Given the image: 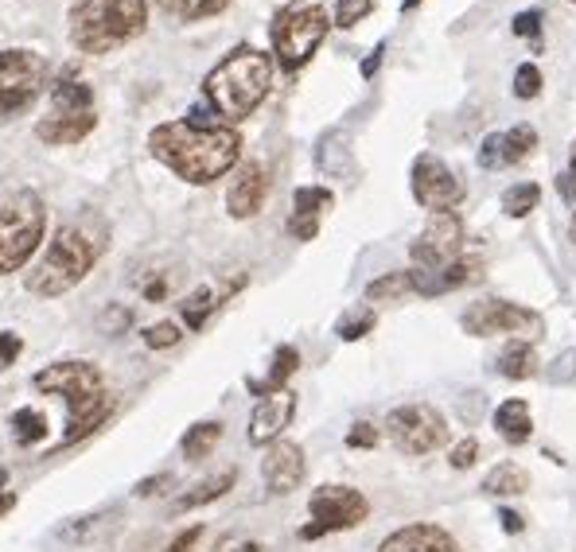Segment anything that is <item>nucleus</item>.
Returning <instances> with one entry per match:
<instances>
[{
  "mask_svg": "<svg viewBox=\"0 0 576 552\" xmlns=\"http://www.w3.org/2000/svg\"><path fill=\"white\" fill-rule=\"evenodd\" d=\"M149 152L176 172L184 184L206 187L234 172L242 156V137L230 125H196V121H164L149 133Z\"/></svg>",
  "mask_w": 576,
  "mask_h": 552,
  "instance_id": "f257e3e1",
  "label": "nucleus"
},
{
  "mask_svg": "<svg viewBox=\"0 0 576 552\" xmlns=\"http://www.w3.org/2000/svg\"><path fill=\"white\" fill-rule=\"evenodd\" d=\"M105 246H110V230L93 214H83V218L59 226L55 241L47 246L39 265L28 273V292L43 296V300H55V296L78 288L90 276V268L102 261Z\"/></svg>",
  "mask_w": 576,
  "mask_h": 552,
  "instance_id": "f03ea898",
  "label": "nucleus"
},
{
  "mask_svg": "<svg viewBox=\"0 0 576 552\" xmlns=\"http://www.w3.org/2000/svg\"><path fill=\"white\" fill-rule=\"evenodd\" d=\"M273 86V59L258 47H234L223 63L203 78L211 110L226 121H246Z\"/></svg>",
  "mask_w": 576,
  "mask_h": 552,
  "instance_id": "7ed1b4c3",
  "label": "nucleus"
},
{
  "mask_svg": "<svg viewBox=\"0 0 576 552\" xmlns=\"http://www.w3.org/2000/svg\"><path fill=\"white\" fill-rule=\"evenodd\" d=\"M71 43L83 55H110L149 24V0H75L66 12Z\"/></svg>",
  "mask_w": 576,
  "mask_h": 552,
  "instance_id": "20e7f679",
  "label": "nucleus"
},
{
  "mask_svg": "<svg viewBox=\"0 0 576 552\" xmlns=\"http://www.w3.org/2000/svg\"><path fill=\"white\" fill-rule=\"evenodd\" d=\"M47 230V206L39 191L16 187L0 195V276L20 273Z\"/></svg>",
  "mask_w": 576,
  "mask_h": 552,
  "instance_id": "39448f33",
  "label": "nucleus"
},
{
  "mask_svg": "<svg viewBox=\"0 0 576 552\" xmlns=\"http://www.w3.org/2000/svg\"><path fill=\"white\" fill-rule=\"evenodd\" d=\"M327 28H331V20H327L324 4H312V0H300V4H288L273 16V55L285 71H300L308 59L316 55L320 43L327 39Z\"/></svg>",
  "mask_w": 576,
  "mask_h": 552,
  "instance_id": "423d86ee",
  "label": "nucleus"
},
{
  "mask_svg": "<svg viewBox=\"0 0 576 552\" xmlns=\"http://www.w3.org/2000/svg\"><path fill=\"white\" fill-rule=\"evenodd\" d=\"M98 125V113H93V90L78 78H63V83L51 90V113L36 121V137L43 145H78L86 140Z\"/></svg>",
  "mask_w": 576,
  "mask_h": 552,
  "instance_id": "0eeeda50",
  "label": "nucleus"
},
{
  "mask_svg": "<svg viewBox=\"0 0 576 552\" xmlns=\"http://www.w3.org/2000/svg\"><path fill=\"white\" fill-rule=\"evenodd\" d=\"M47 86V59L28 47L0 51V121H12L28 110Z\"/></svg>",
  "mask_w": 576,
  "mask_h": 552,
  "instance_id": "6e6552de",
  "label": "nucleus"
},
{
  "mask_svg": "<svg viewBox=\"0 0 576 552\" xmlns=\"http://www.w3.org/2000/svg\"><path fill=\"white\" fill-rule=\"evenodd\" d=\"M308 514H312V525H304L300 537L316 541V537L343 534V529L363 525L366 514H371V502H366L363 490L354 487H320L308 498Z\"/></svg>",
  "mask_w": 576,
  "mask_h": 552,
  "instance_id": "1a4fd4ad",
  "label": "nucleus"
},
{
  "mask_svg": "<svg viewBox=\"0 0 576 552\" xmlns=\"http://www.w3.org/2000/svg\"><path fill=\"white\" fill-rule=\"evenodd\" d=\"M460 327L472 339H487V335H514V339L530 342L534 335L546 331V319H541L534 308L511 304V300H479L460 315Z\"/></svg>",
  "mask_w": 576,
  "mask_h": 552,
  "instance_id": "9d476101",
  "label": "nucleus"
},
{
  "mask_svg": "<svg viewBox=\"0 0 576 552\" xmlns=\"http://www.w3.org/2000/svg\"><path fill=\"white\" fill-rule=\"evenodd\" d=\"M386 436L401 455H428L448 440V421L433 405H398L386 416Z\"/></svg>",
  "mask_w": 576,
  "mask_h": 552,
  "instance_id": "9b49d317",
  "label": "nucleus"
},
{
  "mask_svg": "<svg viewBox=\"0 0 576 552\" xmlns=\"http://www.w3.org/2000/svg\"><path fill=\"white\" fill-rule=\"evenodd\" d=\"M410 187H413V199L433 214H452L467 195L464 179H460L440 156H433V152H421V156L413 160Z\"/></svg>",
  "mask_w": 576,
  "mask_h": 552,
  "instance_id": "f8f14e48",
  "label": "nucleus"
},
{
  "mask_svg": "<svg viewBox=\"0 0 576 552\" xmlns=\"http://www.w3.org/2000/svg\"><path fill=\"white\" fill-rule=\"evenodd\" d=\"M32 386L47 397H63L66 409H75V405H83V401H90V397L102 393L105 378L93 362L75 359V362H51V366H43L36 378H32Z\"/></svg>",
  "mask_w": 576,
  "mask_h": 552,
  "instance_id": "ddd939ff",
  "label": "nucleus"
},
{
  "mask_svg": "<svg viewBox=\"0 0 576 552\" xmlns=\"http://www.w3.org/2000/svg\"><path fill=\"white\" fill-rule=\"evenodd\" d=\"M460 249H464V222L455 214H437L410 246V258L421 273H440L460 261Z\"/></svg>",
  "mask_w": 576,
  "mask_h": 552,
  "instance_id": "4468645a",
  "label": "nucleus"
},
{
  "mask_svg": "<svg viewBox=\"0 0 576 552\" xmlns=\"http://www.w3.org/2000/svg\"><path fill=\"white\" fill-rule=\"evenodd\" d=\"M292 416H297V393L292 389L261 397L250 413V432L246 436H250L253 448H270V443L280 440V432H285L288 424H292Z\"/></svg>",
  "mask_w": 576,
  "mask_h": 552,
  "instance_id": "2eb2a0df",
  "label": "nucleus"
},
{
  "mask_svg": "<svg viewBox=\"0 0 576 552\" xmlns=\"http://www.w3.org/2000/svg\"><path fill=\"white\" fill-rule=\"evenodd\" d=\"M304 448L292 440H277L265 448V460H261V479L270 487V494H292V490L304 482Z\"/></svg>",
  "mask_w": 576,
  "mask_h": 552,
  "instance_id": "dca6fc26",
  "label": "nucleus"
},
{
  "mask_svg": "<svg viewBox=\"0 0 576 552\" xmlns=\"http://www.w3.org/2000/svg\"><path fill=\"white\" fill-rule=\"evenodd\" d=\"M265 199H270V172H265L258 160H250V164H242L238 175H234L230 191H226V211L238 222L258 218Z\"/></svg>",
  "mask_w": 576,
  "mask_h": 552,
  "instance_id": "f3484780",
  "label": "nucleus"
},
{
  "mask_svg": "<svg viewBox=\"0 0 576 552\" xmlns=\"http://www.w3.org/2000/svg\"><path fill=\"white\" fill-rule=\"evenodd\" d=\"M378 552H464V549H460V541L448 529L417 522V525H405V529H393L378 544Z\"/></svg>",
  "mask_w": 576,
  "mask_h": 552,
  "instance_id": "a211bd4d",
  "label": "nucleus"
},
{
  "mask_svg": "<svg viewBox=\"0 0 576 552\" xmlns=\"http://www.w3.org/2000/svg\"><path fill=\"white\" fill-rule=\"evenodd\" d=\"M335 195L327 187H300L292 195V218H288V234L297 241H312L320 234V218L331 211Z\"/></svg>",
  "mask_w": 576,
  "mask_h": 552,
  "instance_id": "6ab92c4d",
  "label": "nucleus"
},
{
  "mask_svg": "<svg viewBox=\"0 0 576 552\" xmlns=\"http://www.w3.org/2000/svg\"><path fill=\"white\" fill-rule=\"evenodd\" d=\"M113 409H117V401H113L110 389H102L98 397H90V401L75 405V409H71V424H66V432H63V440H59V448H71V443L93 436L113 416Z\"/></svg>",
  "mask_w": 576,
  "mask_h": 552,
  "instance_id": "aec40b11",
  "label": "nucleus"
},
{
  "mask_svg": "<svg viewBox=\"0 0 576 552\" xmlns=\"http://www.w3.org/2000/svg\"><path fill=\"white\" fill-rule=\"evenodd\" d=\"M494 432H499L506 443H514V448H522V443H526V440L534 436L530 405H526L522 397H511V401H502V405L494 409Z\"/></svg>",
  "mask_w": 576,
  "mask_h": 552,
  "instance_id": "412c9836",
  "label": "nucleus"
},
{
  "mask_svg": "<svg viewBox=\"0 0 576 552\" xmlns=\"http://www.w3.org/2000/svg\"><path fill=\"white\" fill-rule=\"evenodd\" d=\"M475 276H479V261H455V265L440 268V273H421L417 268V296H444V292H455V288L472 285Z\"/></svg>",
  "mask_w": 576,
  "mask_h": 552,
  "instance_id": "4be33fe9",
  "label": "nucleus"
},
{
  "mask_svg": "<svg viewBox=\"0 0 576 552\" xmlns=\"http://www.w3.org/2000/svg\"><path fill=\"white\" fill-rule=\"evenodd\" d=\"M538 366H541L538 350H534V342H526V339H511L506 347L499 350V359H494V369L511 381L538 378Z\"/></svg>",
  "mask_w": 576,
  "mask_h": 552,
  "instance_id": "5701e85b",
  "label": "nucleus"
},
{
  "mask_svg": "<svg viewBox=\"0 0 576 552\" xmlns=\"http://www.w3.org/2000/svg\"><path fill=\"white\" fill-rule=\"evenodd\" d=\"M479 490H484L487 498H518V494L530 490V471L522 467V463H514V460H502L487 471L484 487Z\"/></svg>",
  "mask_w": 576,
  "mask_h": 552,
  "instance_id": "b1692460",
  "label": "nucleus"
},
{
  "mask_svg": "<svg viewBox=\"0 0 576 552\" xmlns=\"http://www.w3.org/2000/svg\"><path fill=\"white\" fill-rule=\"evenodd\" d=\"M234 482H238V467H226L218 471V475H211V479H203L199 487H191L187 494L176 498V514H187V510H199L206 506V502H218V498L226 494V490H234Z\"/></svg>",
  "mask_w": 576,
  "mask_h": 552,
  "instance_id": "393cba45",
  "label": "nucleus"
},
{
  "mask_svg": "<svg viewBox=\"0 0 576 552\" xmlns=\"http://www.w3.org/2000/svg\"><path fill=\"white\" fill-rule=\"evenodd\" d=\"M297 366H300V350L297 347H277L265 381H250V389H253V393H261V397L280 393V389H288V378L297 374Z\"/></svg>",
  "mask_w": 576,
  "mask_h": 552,
  "instance_id": "a878e982",
  "label": "nucleus"
},
{
  "mask_svg": "<svg viewBox=\"0 0 576 552\" xmlns=\"http://www.w3.org/2000/svg\"><path fill=\"white\" fill-rule=\"evenodd\" d=\"M218 440H223V421H199V424H191V428H187L179 451H184L187 463H199V460H206L214 448H218Z\"/></svg>",
  "mask_w": 576,
  "mask_h": 552,
  "instance_id": "bb28decb",
  "label": "nucleus"
},
{
  "mask_svg": "<svg viewBox=\"0 0 576 552\" xmlns=\"http://www.w3.org/2000/svg\"><path fill=\"white\" fill-rule=\"evenodd\" d=\"M417 268H401V273H386L366 285V300H401V296H417Z\"/></svg>",
  "mask_w": 576,
  "mask_h": 552,
  "instance_id": "cd10ccee",
  "label": "nucleus"
},
{
  "mask_svg": "<svg viewBox=\"0 0 576 552\" xmlns=\"http://www.w3.org/2000/svg\"><path fill=\"white\" fill-rule=\"evenodd\" d=\"M226 4L230 0H156V9L167 12V16L176 20H206V16H218V12H226Z\"/></svg>",
  "mask_w": 576,
  "mask_h": 552,
  "instance_id": "c85d7f7f",
  "label": "nucleus"
},
{
  "mask_svg": "<svg viewBox=\"0 0 576 552\" xmlns=\"http://www.w3.org/2000/svg\"><path fill=\"white\" fill-rule=\"evenodd\" d=\"M541 203V187L538 184H514L502 191V214L506 218H526V214H534Z\"/></svg>",
  "mask_w": 576,
  "mask_h": 552,
  "instance_id": "c756f323",
  "label": "nucleus"
},
{
  "mask_svg": "<svg viewBox=\"0 0 576 552\" xmlns=\"http://www.w3.org/2000/svg\"><path fill=\"white\" fill-rule=\"evenodd\" d=\"M538 148V133L530 125H514L511 133H502V164H522Z\"/></svg>",
  "mask_w": 576,
  "mask_h": 552,
  "instance_id": "7c9ffc66",
  "label": "nucleus"
},
{
  "mask_svg": "<svg viewBox=\"0 0 576 552\" xmlns=\"http://www.w3.org/2000/svg\"><path fill=\"white\" fill-rule=\"evenodd\" d=\"M218 300H223V296H214L211 288H196V292H191L184 304H179V312H184L187 327H191V331H199V327L211 319L214 308H218Z\"/></svg>",
  "mask_w": 576,
  "mask_h": 552,
  "instance_id": "2f4dec72",
  "label": "nucleus"
},
{
  "mask_svg": "<svg viewBox=\"0 0 576 552\" xmlns=\"http://www.w3.org/2000/svg\"><path fill=\"white\" fill-rule=\"evenodd\" d=\"M374 323H378L374 308H354V312H347L343 319L335 323V335H339V339H343V342L366 339V335L374 331Z\"/></svg>",
  "mask_w": 576,
  "mask_h": 552,
  "instance_id": "473e14b6",
  "label": "nucleus"
},
{
  "mask_svg": "<svg viewBox=\"0 0 576 552\" xmlns=\"http://www.w3.org/2000/svg\"><path fill=\"white\" fill-rule=\"evenodd\" d=\"M12 436H16V443H39L47 436V416L36 413V409H20L16 416H12Z\"/></svg>",
  "mask_w": 576,
  "mask_h": 552,
  "instance_id": "72a5a7b5",
  "label": "nucleus"
},
{
  "mask_svg": "<svg viewBox=\"0 0 576 552\" xmlns=\"http://www.w3.org/2000/svg\"><path fill=\"white\" fill-rule=\"evenodd\" d=\"M179 339H184V331H179V323H172V319L152 323V327H145V347H152V350L176 347Z\"/></svg>",
  "mask_w": 576,
  "mask_h": 552,
  "instance_id": "f704fd0d",
  "label": "nucleus"
},
{
  "mask_svg": "<svg viewBox=\"0 0 576 552\" xmlns=\"http://www.w3.org/2000/svg\"><path fill=\"white\" fill-rule=\"evenodd\" d=\"M538 93H541V71L534 63H522L518 71H514V98L530 102Z\"/></svg>",
  "mask_w": 576,
  "mask_h": 552,
  "instance_id": "c9c22d12",
  "label": "nucleus"
},
{
  "mask_svg": "<svg viewBox=\"0 0 576 552\" xmlns=\"http://www.w3.org/2000/svg\"><path fill=\"white\" fill-rule=\"evenodd\" d=\"M374 12V0H339L335 9V28H354L359 20H366Z\"/></svg>",
  "mask_w": 576,
  "mask_h": 552,
  "instance_id": "e433bc0d",
  "label": "nucleus"
},
{
  "mask_svg": "<svg viewBox=\"0 0 576 552\" xmlns=\"http://www.w3.org/2000/svg\"><path fill=\"white\" fill-rule=\"evenodd\" d=\"M475 460H479V440H475V436H467V440H460L452 451H448V463H452L455 471L475 467Z\"/></svg>",
  "mask_w": 576,
  "mask_h": 552,
  "instance_id": "4c0bfd02",
  "label": "nucleus"
},
{
  "mask_svg": "<svg viewBox=\"0 0 576 552\" xmlns=\"http://www.w3.org/2000/svg\"><path fill=\"white\" fill-rule=\"evenodd\" d=\"M347 448H363V451H371V448H378V428H374V424H366V421H359L351 428V432H347Z\"/></svg>",
  "mask_w": 576,
  "mask_h": 552,
  "instance_id": "58836bf2",
  "label": "nucleus"
},
{
  "mask_svg": "<svg viewBox=\"0 0 576 552\" xmlns=\"http://www.w3.org/2000/svg\"><path fill=\"white\" fill-rule=\"evenodd\" d=\"M514 36H526L534 43H541V12H522L514 16Z\"/></svg>",
  "mask_w": 576,
  "mask_h": 552,
  "instance_id": "ea45409f",
  "label": "nucleus"
},
{
  "mask_svg": "<svg viewBox=\"0 0 576 552\" xmlns=\"http://www.w3.org/2000/svg\"><path fill=\"white\" fill-rule=\"evenodd\" d=\"M479 167H506L502 164V133H491L479 148Z\"/></svg>",
  "mask_w": 576,
  "mask_h": 552,
  "instance_id": "a19ab883",
  "label": "nucleus"
},
{
  "mask_svg": "<svg viewBox=\"0 0 576 552\" xmlns=\"http://www.w3.org/2000/svg\"><path fill=\"white\" fill-rule=\"evenodd\" d=\"M576 378V350H565L558 362H553V369H549V381H558V386H565V381Z\"/></svg>",
  "mask_w": 576,
  "mask_h": 552,
  "instance_id": "79ce46f5",
  "label": "nucleus"
},
{
  "mask_svg": "<svg viewBox=\"0 0 576 552\" xmlns=\"http://www.w3.org/2000/svg\"><path fill=\"white\" fill-rule=\"evenodd\" d=\"M20 350H24V342H20V335L0 331V369H9L12 362L20 359Z\"/></svg>",
  "mask_w": 576,
  "mask_h": 552,
  "instance_id": "37998d69",
  "label": "nucleus"
},
{
  "mask_svg": "<svg viewBox=\"0 0 576 552\" xmlns=\"http://www.w3.org/2000/svg\"><path fill=\"white\" fill-rule=\"evenodd\" d=\"M199 537H203V525H191V529H184L176 541L167 544V552H191L199 544Z\"/></svg>",
  "mask_w": 576,
  "mask_h": 552,
  "instance_id": "c03bdc74",
  "label": "nucleus"
},
{
  "mask_svg": "<svg viewBox=\"0 0 576 552\" xmlns=\"http://www.w3.org/2000/svg\"><path fill=\"white\" fill-rule=\"evenodd\" d=\"M129 319H133V315L125 312V308H110V312H105V319H102V327H105V331H122V327H129Z\"/></svg>",
  "mask_w": 576,
  "mask_h": 552,
  "instance_id": "a18cd8bd",
  "label": "nucleus"
},
{
  "mask_svg": "<svg viewBox=\"0 0 576 552\" xmlns=\"http://www.w3.org/2000/svg\"><path fill=\"white\" fill-rule=\"evenodd\" d=\"M499 522H502V529H506V534H522V529H526V517L514 514V510H506V506L499 510Z\"/></svg>",
  "mask_w": 576,
  "mask_h": 552,
  "instance_id": "49530a36",
  "label": "nucleus"
},
{
  "mask_svg": "<svg viewBox=\"0 0 576 552\" xmlns=\"http://www.w3.org/2000/svg\"><path fill=\"white\" fill-rule=\"evenodd\" d=\"M558 191L565 195V203L576 206V175H573V172H561V175H558Z\"/></svg>",
  "mask_w": 576,
  "mask_h": 552,
  "instance_id": "de8ad7c7",
  "label": "nucleus"
},
{
  "mask_svg": "<svg viewBox=\"0 0 576 552\" xmlns=\"http://www.w3.org/2000/svg\"><path fill=\"white\" fill-rule=\"evenodd\" d=\"M167 482H172V475H156V479H145V482L137 487V494H140V498L160 494V487H167Z\"/></svg>",
  "mask_w": 576,
  "mask_h": 552,
  "instance_id": "09e8293b",
  "label": "nucleus"
},
{
  "mask_svg": "<svg viewBox=\"0 0 576 552\" xmlns=\"http://www.w3.org/2000/svg\"><path fill=\"white\" fill-rule=\"evenodd\" d=\"M218 552H265V549L258 541H250V537H242V541H226Z\"/></svg>",
  "mask_w": 576,
  "mask_h": 552,
  "instance_id": "8fccbe9b",
  "label": "nucleus"
},
{
  "mask_svg": "<svg viewBox=\"0 0 576 552\" xmlns=\"http://www.w3.org/2000/svg\"><path fill=\"white\" fill-rule=\"evenodd\" d=\"M378 63H381V47H374V55H371V59H366V63H363V74H366V78H371V74L378 71Z\"/></svg>",
  "mask_w": 576,
  "mask_h": 552,
  "instance_id": "3c124183",
  "label": "nucleus"
},
{
  "mask_svg": "<svg viewBox=\"0 0 576 552\" xmlns=\"http://www.w3.org/2000/svg\"><path fill=\"white\" fill-rule=\"evenodd\" d=\"M12 506H16V494H9V490H0V517L9 514Z\"/></svg>",
  "mask_w": 576,
  "mask_h": 552,
  "instance_id": "603ef678",
  "label": "nucleus"
},
{
  "mask_svg": "<svg viewBox=\"0 0 576 552\" xmlns=\"http://www.w3.org/2000/svg\"><path fill=\"white\" fill-rule=\"evenodd\" d=\"M568 172L576 175V140H573V152H568Z\"/></svg>",
  "mask_w": 576,
  "mask_h": 552,
  "instance_id": "864d4df0",
  "label": "nucleus"
},
{
  "mask_svg": "<svg viewBox=\"0 0 576 552\" xmlns=\"http://www.w3.org/2000/svg\"><path fill=\"white\" fill-rule=\"evenodd\" d=\"M4 482H9V471L0 467V490H4Z\"/></svg>",
  "mask_w": 576,
  "mask_h": 552,
  "instance_id": "5fc2aeb1",
  "label": "nucleus"
},
{
  "mask_svg": "<svg viewBox=\"0 0 576 552\" xmlns=\"http://www.w3.org/2000/svg\"><path fill=\"white\" fill-rule=\"evenodd\" d=\"M417 4H421V0H405V9H417Z\"/></svg>",
  "mask_w": 576,
  "mask_h": 552,
  "instance_id": "6e6d98bb",
  "label": "nucleus"
},
{
  "mask_svg": "<svg viewBox=\"0 0 576 552\" xmlns=\"http://www.w3.org/2000/svg\"><path fill=\"white\" fill-rule=\"evenodd\" d=\"M573 241H576V211H573Z\"/></svg>",
  "mask_w": 576,
  "mask_h": 552,
  "instance_id": "4d7b16f0",
  "label": "nucleus"
},
{
  "mask_svg": "<svg viewBox=\"0 0 576 552\" xmlns=\"http://www.w3.org/2000/svg\"><path fill=\"white\" fill-rule=\"evenodd\" d=\"M568 4H576V0H568Z\"/></svg>",
  "mask_w": 576,
  "mask_h": 552,
  "instance_id": "13d9d810",
  "label": "nucleus"
}]
</instances>
